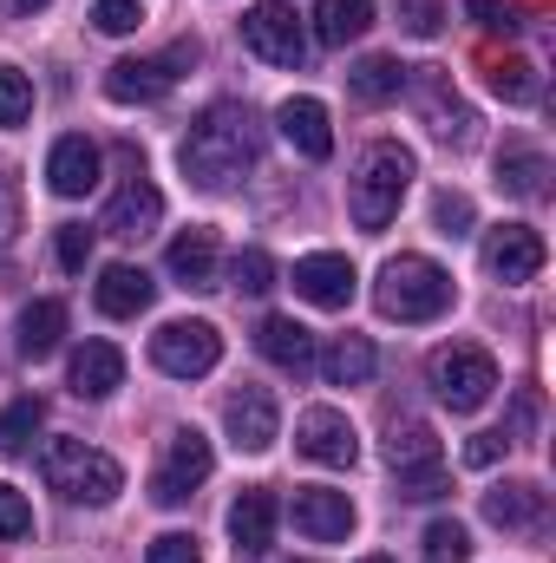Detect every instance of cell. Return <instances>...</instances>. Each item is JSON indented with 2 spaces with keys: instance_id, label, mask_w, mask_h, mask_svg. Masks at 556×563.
<instances>
[{
  "instance_id": "6da1fadb",
  "label": "cell",
  "mask_w": 556,
  "mask_h": 563,
  "mask_svg": "<svg viewBox=\"0 0 556 563\" xmlns=\"http://www.w3.org/2000/svg\"><path fill=\"white\" fill-rule=\"evenodd\" d=\"M256 157H263V125H256V112H249V106H210V112L184 132V144H177L184 177H190V184H203V190L236 184Z\"/></svg>"
},
{
  "instance_id": "7a4b0ae2",
  "label": "cell",
  "mask_w": 556,
  "mask_h": 563,
  "mask_svg": "<svg viewBox=\"0 0 556 563\" xmlns=\"http://www.w3.org/2000/svg\"><path fill=\"white\" fill-rule=\"evenodd\" d=\"M407 184H413V151L393 144V139L367 144L360 164H354V177H347V210H354V223H360L367 236H380V230L400 217Z\"/></svg>"
},
{
  "instance_id": "3957f363",
  "label": "cell",
  "mask_w": 556,
  "mask_h": 563,
  "mask_svg": "<svg viewBox=\"0 0 556 563\" xmlns=\"http://www.w3.org/2000/svg\"><path fill=\"white\" fill-rule=\"evenodd\" d=\"M40 478H46L66 505H112V498L125 492L119 459L92 452L86 439H53V445L40 452Z\"/></svg>"
},
{
  "instance_id": "277c9868",
  "label": "cell",
  "mask_w": 556,
  "mask_h": 563,
  "mask_svg": "<svg viewBox=\"0 0 556 563\" xmlns=\"http://www.w3.org/2000/svg\"><path fill=\"white\" fill-rule=\"evenodd\" d=\"M380 314L387 321H438L452 308V276L432 263V256H393L380 269V288H374Z\"/></svg>"
},
{
  "instance_id": "5b68a950",
  "label": "cell",
  "mask_w": 556,
  "mask_h": 563,
  "mask_svg": "<svg viewBox=\"0 0 556 563\" xmlns=\"http://www.w3.org/2000/svg\"><path fill=\"white\" fill-rule=\"evenodd\" d=\"M425 380H432V394H438L452 413H478V407L498 394V361H491L478 341H452V347H438V354L425 361Z\"/></svg>"
},
{
  "instance_id": "8992f818",
  "label": "cell",
  "mask_w": 556,
  "mask_h": 563,
  "mask_svg": "<svg viewBox=\"0 0 556 563\" xmlns=\"http://www.w3.org/2000/svg\"><path fill=\"white\" fill-rule=\"evenodd\" d=\"M387 465H393V478H400V498H445V445H438V432L425 420H393L387 432Z\"/></svg>"
},
{
  "instance_id": "52a82bcc",
  "label": "cell",
  "mask_w": 556,
  "mask_h": 563,
  "mask_svg": "<svg viewBox=\"0 0 556 563\" xmlns=\"http://www.w3.org/2000/svg\"><path fill=\"white\" fill-rule=\"evenodd\" d=\"M184 66H197V40H177V46L157 53V59H119V66L105 73V99H112V106H157V99L184 79Z\"/></svg>"
},
{
  "instance_id": "ba28073f",
  "label": "cell",
  "mask_w": 556,
  "mask_h": 563,
  "mask_svg": "<svg viewBox=\"0 0 556 563\" xmlns=\"http://www.w3.org/2000/svg\"><path fill=\"white\" fill-rule=\"evenodd\" d=\"M151 361H157V374H170V380H203V374L223 361V334H216L210 321H164V328L151 334Z\"/></svg>"
},
{
  "instance_id": "9c48e42d",
  "label": "cell",
  "mask_w": 556,
  "mask_h": 563,
  "mask_svg": "<svg viewBox=\"0 0 556 563\" xmlns=\"http://www.w3.org/2000/svg\"><path fill=\"white\" fill-rule=\"evenodd\" d=\"M210 465H216V452H210V439H203L197 426L170 432V439H164V459H157V472H151V498H157V505H184V498L210 478Z\"/></svg>"
},
{
  "instance_id": "30bf717a",
  "label": "cell",
  "mask_w": 556,
  "mask_h": 563,
  "mask_svg": "<svg viewBox=\"0 0 556 563\" xmlns=\"http://www.w3.org/2000/svg\"><path fill=\"white\" fill-rule=\"evenodd\" d=\"M243 46H249L256 59H269V66H301V59H308V33H301L294 7H281V0H256V7H249Z\"/></svg>"
},
{
  "instance_id": "8fae6325",
  "label": "cell",
  "mask_w": 556,
  "mask_h": 563,
  "mask_svg": "<svg viewBox=\"0 0 556 563\" xmlns=\"http://www.w3.org/2000/svg\"><path fill=\"white\" fill-rule=\"evenodd\" d=\"M294 452L314 459V465H354L360 459V432H354L347 413H334V407H308L294 420Z\"/></svg>"
},
{
  "instance_id": "7c38bea8",
  "label": "cell",
  "mask_w": 556,
  "mask_h": 563,
  "mask_svg": "<svg viewBox=\"0 0 556 563\" xmlns=\"http://www.w3.org/2000/svg\"><path fill=\"white\" fill-rule=\"evenodd\" d=\"M544 263H551V250H544V236L531 223H498L485 236V269L498 282H531L544 276Z\"/></svg>"
},
{
  "instance_id": "4fadbf2b",
  "label": "cell",
  "mask_w": 556,
  "mask_h": 563,
  "mask_svg": "<svg viewBox=\"0 0 556 563\" xmlns=\"http://www.w3.org/2000/svg\"><path fill=\"white\" fill-rule=\"evenodd\" d=\"M288 518H294V531L308 544H341L354 531V498L347 492H327V485H301L294 505H288Z\"/></svg>"
},
{
  "instance_id": "5bb4252c",
  "label": "cell",
  "mask_w": 556,
  "mask_h": 563,
  "mask_svg": "<svg viewBox=\"0 0 556 563\" xmlns=\"http://www.w3.org/2000/svg\"><path fill=\"white\" fill-rule=\"evenodd\" d=\"M157 217H164V190L138 170V177L105 203V223H99V230H105V236H119V243H138V236L157 230Z\"/></svg>"
},
{
  "instance_id": "9a60e30c",
  "label": "cell",
  "mask_w": 556,
  "mask_h": 563,
  "mask_svg": "<svg viewBox=\"0 0 556 563\" xmlns=\"http://www.w3.org/2000/svg\"><path fill=\"white\" fill-rule=\"evenodd\" d=\"M223 420H230V439H236L243 452H269L276 432H281V413H276V394H269V387H243V394H230Z\"/></svg>"
},
{
  "instance_id": "2e32d148",
  "label": "cell",
  "mask_w": 556,
  "mask_h": 563,
  "mask_svg": "<svg viewBox=\"0 0 556 563\" xmlns=\"http://www.w3.org/2000/svg\"><path fill=\"white\" fill-rule=\"evenodd\" d=\"M294 295L314 301V308H347L354 301V263L321 250V256H301L294 263Z\"/></svg>"
},
{
  "instance_id": "e0dca14e",
  "label": "cell",
  "mask_w": 556,
  "mask_h": 563,
  "mask_svg": "<svg viewBox=\"0 0 556 563\" xmlns=\"http://www.w3.org/2000/svg\"><path fill=\"white\" fill-rule=\"evenodd\" d=\"M413 92H419V106H425L432 139H445V144H465V139H471V112L458 106V92H452V79H445L438 66H419Z\"/></svg>"
},
{
  "instance_id": "ac0fdd59",
  "label": "cell",
  "mask_w": 556,
  "mask_h": 563,
  "mask_svg": "<svg viewBox=\"0 0 556 563\" xmlns=\"http://www.w3.org/2000/svg\"><path fill=\"white\" fill-rule=\"evenodd\" d=\"M46 184H53V197H86L99 184V144L86 132H66L46 157Z\"/></svg>"
},
{
  "instance_id": "d6986e66",
  "label": "cell",
  "mask_w": 556,
  "mask_h": 563,
  "mask_svg": "<svg viewBox=\"0 0 556 563\" xmlns=\"http://www.w3.org/2000/svg\"><path fill=\"white\" fill-rule=\"evenodd\" d=\"M230 538H236V558H263L276 544V492L249 485L236 505H230Z\"/></svg>"
},
{
  "instance_id": "ffe728a7",
  "label": "cell",
  "mask_w": 556,
  "mask_h": 563,
  "mask_svg": "<svg viewBox=\"0 0 556 563\" xmlns=\"http://www.w3.org/2000/svg\"><path fill=\"white\" fill-rule=\"evenodd\" d=\"M276 125H281V139L294 144L308 164L334 157V125H327V106H321V99H288V106L276 112Z\"/></svg>"
},
{
  "instance_id": "44dd1931",
  "label": "cell",
  "mask_w": 556,
  "mask_h": 563,
  "mask_svg": "<svg viewBox=\"0 0 556 563\" xmlns=\"http://www.w3.org/2000/svg\"><path fill=\"white\" fill-rule=\"evenodd\" d=\"M73 394L79 400H105V394H119L125 387V354L112 347V341H86L79 354H73Z\"/></svg>"
},
{
  "instance_id": "7402d4cb",
  "label": "cell",
  "mask_w": 556,
  "mask_h": 563,
  "mask_svg": "<svg viewBox=\"0 0 556 563\" xmlns=\"http://www.w3.org/2000/svg\"><path fill=\"white\" fill-rule=\"evenodd\" d=\"M485 518L498 531H544L551 525V498L537 485H498V492H485Z\"/></svg>"
},
{
  "instance_id": "603a6c76",
  "label": "cell",
  "mask_w": 556,
  "mask_h": 563,
  "mask_svg": "<svg viewBox=\"0 0 556 563\" xmlns=\"http://www.w3.org/2000/svg\"><path fill=\"white\" fill-rule=\"evenodd\" d=\"M256 347H263V361H276L281 374H308V367H314V334H308L294 314H269V321L256 328Z\"/></svg>"
},
{
  "instance_id": "cb8c5ba5",
  "label": "cell",
  "mask_w": 556,
  "mask_h": 563,
  "mask_svg": "<svg viewBox=\"0 0 556 563\" xmlns=\"http://www.w3.org/2000/svg\"><path fill=\"white\" fill-rule=\"evenodd\" d=\"M170 276L184 282V288H216V230H203V223H190L177 243H170Z\"/></svg>"
},
{
  "instance_id": "d4e9b609",
  "label": "cell",
  "mask_w": 556,
  "mask_h": 563,
  "mask_svg": "<svg viewBox=\"0 0 556 563\" xmlns=\"http://www.w3.org/2000/svg\"><path fill=\"white\" fill-rule=\"evenodd\" d=\"M498 184H504L511 197L537 203V197H551V157L531 151V144H504V151H498Z\"/></svg>"
},
{
  "instance_id": "484cf974",
  "label": "cell",
  "mask_w": 556,
  "mask_h": 563,
  "mask_svg": "<svg viewBox=\"0 0 556 563\" xmlns=\"http://www.w3.org/2000/svg\"><path fill=\"white\" fill-rule=\"evenodd\" d=\"M151 295H157V282L144 276V269H132V263H112V269L99 276V308H105L112 321L144 314V308H151Z\"/></svg>"
},
{
  "instance_id": "4316f807",
  "label": "cell",
  "mask_w": 556,
  "mask_h": 563,
  "mask_svg": "<svg viewBox=\"0 0 556 563\" xmlns=\"http://www.w3.org/2000/svg\"><path fill=\"white\" fill-rule=\"evenodd\" d=\"M374 367H380V354H374V341H367V334H341V341L321 354L327 387H367V380H374Z\"/></svg>"
},
{
  "instance_id": "83f0119b",
  "label": "cell",
  "mask_w": 556,
  "mask_h": 563,
  "mask_svg": "<svg viewBox=\"0 0 556 563\" xmlns=\"http://www.w3.org/2000/svg\"><path fill=\"white\" fill-rule=\"evenodd\" d=\"M374 26V0H321L314 7V40L321 46H347Z\"/></svg>"
},
{
  "instance_id": "f1b7e54d",
  "label": "cell",
  "mask_w": 556,
  "mask_h": 563,
  "mask_svg": "<svg viewBox=\"0 0 556 563\" xmlns=\"http://www.w3.org/2000/svg\"><path fill=\"white\" fill-rule=\"evenodd\" d=\"M407 73H413V66H400V59L374 53V59H360V66L347 73V86H354V99H360V106H387V99H400Z\"/></svg>"
},
{
  "instance_id": "f546056e",
  "label": "cell",
  "mask_w": 556,
  "mask_h": 563,
  "mask_svg": "<svg viewBox=\"0 0 556 563\" xmlns=\"http://www.w3.org/2000/svg\"><path fill=\"white\" fill-rule=\"evenodd\" d=\"M59 334H66V301H33L20 314V354L26 361H46L59 347Z\"/></svg>"
},
{
  "instance_id": "4dcf8cb0",
  "label": "cell",
  "mask_w": 556,
  "mask_h": 563,
  "mask_svg": "<svg viewBox=\"0 0 556 563\" xmlns=\"http://www.w3.org/2000/svg\"><path fill=\"white\" fill-rule=\"evenodd\" d=\"M40 426H46V407H40L33 394H26V400H13V407L0 413V452H26Z\"/></svg>"
},
{
  "instance_id": "1f68e13d",
  "label": "cell",
  "mask_w": 556,
  "mask_h": 563,
  "mask_svg": "<svg viewBox=\"0 0 556 563\" xmlns=\"http://www.w3.org/2000/svg\"><path fill=\"white\" fill-rule=\"evenodd\" d=\"M491 92L511 99V106H531V99H537V66H524V59H491Z\"/></svg>"
},
{
  "instance_id": "d6a6232c",
  "label": "cell",
  "mask_w": 556,
  "mask_h": 563,
  "mask_svg": "<svg viewBox=\"0 0 556 563\" xmlns=\"http://www.w3.org/2000/svg\"><path fill=\"white\" fill-rule=\"evenodd\" d=\"M465 558H471V531L458 518L425 525V563H465Z\"/></svg>"
},
{
  "instance_id": "836d02e7",
  "label": "cell",
  "mask_w": 556,
  "mask_h": 563,
  "mask_svg": "<svg viewBox=\"0 0 556 563\" xmlns=\"http://www.w3.org/2000/svg\"><path fill=\"white\" fill-rule=\"evenodd\" d=\"M26 112H33V79L20 66H0V132L26 125Z\"/></svg>"
},
{
  "instance_id": "e575fe53",
  "label": "cell",
  "mask_w": 556,
  "mask_h": 563,
  "mask_svg": "<svg viewBox=\"0 0 556 563\" xmlns=\"http://www.w3.org/2000/svg\"><path fill=\"white\" fill-rule=\"evenodd\" d=\"M53 256H59V269H66V276H79V269L92 263V230H86V223H59Z\"/></svg>"
},
{
  "instance_id": "d590c367",
  "label": "cell",
  "mask_w": 556,
  "mask_h": 563,
  "mask_svg": "<svg viewBox=\"0 0 556 563\" xmlns=\"http://www.w3.org/2000/svg\"><path fill=\"white\" fill-rule=\"evenodd\" d=\"M13 538H33V505L20 485H0V544H13Z\"/></svg>"
},
{
  "instance_id": "8d00e7d4",
  "label": "cell",
  "mask_w": 556,
  "mask_h": 563,
  "mask_svg": "<svg viewBox=\"0 0 556 563\" xmlns=\"http://www.w3.org/2000/svg\"><path fill=\"white\" fill-rule=\"evenodd\" d=\"M230 276H236L243 295H269V288H276V263H269V250H243Z\"/></svg>"
},
{
  "instance_id": "74e56055",
  "label": "cell",
  "mask_w": 556,
  "mask_h": 563,
  "mask_svg": "<svg viewBox=\"0 0 556 563\" xmlns=\"http://www.w3.org/2000/svg\"><path fill=\"white\" fill-rule=\"evenodd\" d=\"M432 223H438V236H465V230H471V197L438 190V197H432Z\"/></svg>"
},
{
  "instance_id": "f35d334b",
  "label": "cell",
  "mask_w": 556,
  "mask_h": 563,
  "mask_svg": "<svg viewBox=\"0 0 556 563\" xmlns=\"http://www.w3.org/2000/svg\"><path fill=\"white\" fill-rule=\"evenodd\" d=\"M138 20H144L138 0H99V7H92V26H99V33H112V40H119V33H132Z\"/></svg>"
},
{
  "instance_id": "ab89813d",
  "label": "cell",
  "mask_w": 556,
  "mask_h": 563,
  "mask_svg": "<svg viewBox=\"0 0 556 563\" xmlns=\"http://www.w3.org/2000/svg\"><path fill=\"white\" fill-rule=\"evenodd\" d=\"M144 563H203V551H197V538L190 531H164L157 544H151V558Z\"/></svg>"
},
{
  "instance_id": "60d3db41",
  "label": "cell",
  "mask_w": 556,
  "mask_h": 563,
  "mask_svg": "<svg viewBox=\"0 0 556 563\" xmlns=\"http://www.w3.org/2000/svg\"><path fill=\"white\" fill-rule=\"evenodd\" d=\"M400 20H407V33L432 40V33L445 26V7H438V0H400Z\"/></svg>"
},
{
  "instance_id": "b9f144b4",
  "label": "cell",
  "mask_w": 556,
  "mask_h": 563,
  "mask_svg": "<svg viewBox=\"0 0 556 563\" xmlns=\"http://www.w3.org/2000/svg\"><path fill=\"white\" fill-rule=\"evenodd\" d=\"M465 13H471L485 33H518V13H511L504 0H465Z\"/></svg>"
},
{
  "instance_id": "7bdbcfd3",
  "label": "cell",
  "mask_w": 556,
  "mask_h": 563,
  "mask_svg": "<svg viewBox=\"0 0 556 563\" xmlns=\"http://www.w3.org/2000/svg\"><path fill=\"white\" fill-rule=\"evenodd\" d=\"M13 230H20V184H13V170L0 164V243H13Z\"/></svg>"
},
{
  "instance_id": "ee69618b",
  "label": "cell",
  "mask_w": 556,
  "mask_h": 563,
  "mask_svg": "<svg viewBox=\"0 0 556 563\" xmlns=\"http://www.w3.org/2000/svg\"><path fill=\"white\" fill-rule=\"evenodd\" d=\"M504 459V432H471V445H465V465H498Z\"/></svg>"
},
{
  "instance_id": "f6af8a7d",
  "label": "cell",
  "mask_w": 556,
  "mask_h": 563,
  "mask_svg": "<svg viewBox=\"0 0 556 563\" xmlns=\"http://www.w3.org/2000/svg\"><path fill=\"white\" fill-rule=\"evenodd\" d=\"M46 0H0V13H40Z\"/></svg>"
},
{
  "instance_id": "bcb514c9",
  "label": "cell",
  "mask_w": 556,
  "mask_h": 563,
  "mask_svg": "<svg viewBox=\"0 0 556 563\" xmlns=\"http://www.w3.org/2000/svg\"><path fill=\"white\" fill-rule=\"evenodd\" d=\"M360 563H393V558H360Z\"/></svg>"
}]
</instances>
